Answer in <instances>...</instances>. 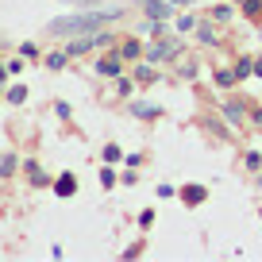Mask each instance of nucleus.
Listing matches in <instances>:
<instances>
[{
    "label": "nucleus",
    "instance_id": "0eeeda50",
    "mask_svg": "<svg viewBox=\"0 0 262 262\" xmlns=\"http://www.w3.org/2000/svg\"><path fill=\"white\" fill-rule=\"evenodd\" d=\"M120 58V54H116ZM116 58H104V62H100V74H120V62H116Z\"/></svg>",
    "mask_w": 262,
    "mask_h": 262
},
{
    "label": "nucleus",
    "instance_id": "423d86ee",
    "mask_svg": "<svg viewBox=\"0 0 262 262\" xmlns=\"http://www.w3.org/2000/svg\"><path fill=\"white\" fill-rule=\"evenodd\" d=\"M58 193H62V196L74 193V178H70V173H62V178H58Z\"/></svg>",
    "mask_w": 262,
    "mask_h": 262
},
{
    "label": "nucleus",
    "instance_id": "f03ea898",
    "mask_svg": "<svg viewBox=\"0 0 262 262\" xmlns=\"http://www.w3.org/2000/svg\"><path fill=\"white\" fill-rule=\"evenodd\" d=\"M147 58H150V62H162V58H178V42H173V39L155 42V47L147 50Z\"/></svg>",
    "mask_w": 262,
    "mask_h": 262
},
{
    "label": "nucleus",
    "instance_id": "20e7f679",
    "mask_svg": "<svg viewBox=\"0 0 262 262\" xmlns=\"http://www.w3.org/2000/svg\"><path fill=\"white\" fill-rule=\"evenodd\" d=\"M185 201H189V205H201V201H205V189H201V185L185 189Z\"/></svg>",
    "mask_w": 262,
    "mask_h": 262
},
{
    "label": "nucleus",
    "instance_id": "7ed1b4c3",
    "mask_svg": "<svg viewBox=\"0 0 262 262\" xmlns=\"http://www.w3.org/2000/svg\"><path fill=\"white\" fill-rule=\"evenodd\" d=\"M143 8H147L155 19H162V16H166V4H162V0H143Z\"/></svg>",
    "mask_w": 262,
    "mask_h": 262
},
{
    "label": "nucleus",
    "instance_id": "9d476101",
    "mask_svg": "<svg viewBox=\"0 0 262 262\" xmlns=\"http://www.w3.org/2000/svg\"><path fill=\"white\" fill-rule=\"evenodd\" d=\"M47 66H50V70H62V66H66V54H50Z\"/></svg>",
    "mask_w": 262,
    "mask_h": 262
},
{
    "label": "nucleus",
    "instance_id": "1a4fd4ad",
    "mask_svg": "<svg viewBox=\"0 0 262 262\" xmlns=\"http://www.w3.org/2000/svg\"><path fill=\"white\" fill-rule=\"evenodd\" d=\"M123 58H139V42H135V39L123 42Z\"/></svg>",
    "mask_w": 262,
    "mask_h": 262
},
{
    "label": "nucleus",
    "instance_id": "9b49d317",
    "mask_svg": "<svg viewBox=\"0 0 262 262\" xmlns=\"http://www.w3.org/2000/svg\"><path fill=\"white\" fill-rule=\"evenodd\" d=\"M135 116H158L155 104H135Z\"/></svg>",
    "mask_w": 262,
    "mask_h": 262
},
{
    "label": "nucleus",
    "instance_id": "6e6552de",
    "mask_svg": "<svg viewBox=\"0 0 262 262\" xmlns=\"http://www.w3.org/2000/svg\"><path fill=\"white\" fill-rule=\"evenodd\" d=\"M224 112H228V120H231V123H243V108H239V104H228Z\"/></svg>",
    "mask_w": 262,
    "mask_h": 262
},
{
    "label": "nucleus",
    "instance_id": "2eb2a0df",
    "mask_svg": "<svg viewBox=\"0 0 262 262\" xmlns=\"http://www.w3.org/2000/svg\"><path fill=\"white\" fill-rule=\"evenodd\" d=\"M173 4H189V0H173Z\"/></svg>",
    "mask_w": 262,
    "mask_h": 262
},
{
    "label": "nucleus",
    "instance_id": "f257e3e1",
    "mask_svg": "<svg viewBox=\"0 0 262 262\" xmlns=\"http://www.w3.org/2000/svg\"><path fill=\"white\" fill-rule=\"evenodd\" d=\"M120 19V8H108V12H81V16H62L50 24V35H93L97 27Z\"/></svg>",
    "mask_w": 262,
    "mask_h": 262
},
{
    "label": "nucleus",
    "instance_id": "f8f14e48",
    "mask_svg": "<svg viewBox=\"0 0 262 262\" xmlns=\"http://www.w3.org/2000/svg\"><path fill=\"white\" fill-rule=\"evenodd\" d=\"M239 4H243V8L251 12V16H258V12H262V4H258V0H239Z\"/></svg>",
    "mask_w": 262,
    "mask_h": 262
},
{
    "label": "nucleus",
    "instance_id": "ddd939ff",
    "mask_svg": "<svg viewBox=\"0 0 262 262\" xmlns=\"http://www.w3.org/2000/svg\"><path fill=\"white\" fill-rule=\"evenodd\" d=\"M120 158V147H104V162H116Z\"/></svg>",
    "mask_w": 262,
    "mask_h": 262
},
{
    "label": "nucleus",
    "instance_id": "39448f33",
    "mask_svg": "<svg viewBox=\"0 0 262 262\" xmlns=\"http://www.w3.org/2000/svg\"><path fill=\"white\" fill-rule=\"evenodd\" d=\"M12 170H16V158H12V155H0V178H8Z\"/></svg>",
    "mask_w": 262,
    "mask_h": 262
},
{
    "label": "nucleus",
    "instance_id": "4468645a",
    "mask_svg": "<svg viewBox=\"0 0 262 262\" xmlns=\"http://www.w3.org/2000/svg\"><path fill=\"white\" fill-rule=\"evenodd\" d=\"M74 4H97V0H74Z\"/></svg>",
    "mask_w": 262,
    "mask_h": 262
}]
</instances>
